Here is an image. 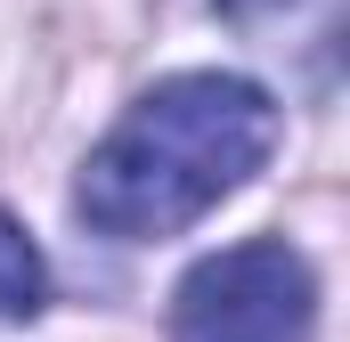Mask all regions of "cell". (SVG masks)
<instances>
[{"label": "cell", "instance_id": "2", "mask_svg": "<svg viewBox=\"0 0 350 342\" xmlns=\"http://www.w3.org/2000/svg\"><path fill=\"white\" fill-rule=\"evenodd\" d=\"M310 326H318V277L285 237H245L196 261L172 293L179 342H310Z\"/></svg>", "mask_w": 350, "mask_h": 342}, {"label": "cell", "instance_id": "1", "mask_svg": "<svg viewBox=\"0 0 350 342\" xmlns=\"http://www.w3.org/2000/svg\"><path fill=\"white\" fill-rule=\"evenodd\" d=\"M277 147V98L245 74H172L155 82L82 163L74 212L90 228L147 245L196 228L220 196H237Z\"/></svg>", "mask_w": 350, "mask_h": 342}, {"label": "cell", "instance_id": "4", "mask_svg": "<svg viewBox=\"0 0 350 342\" xmlns=\"http://www.w3.org/2000/svg\"><path fill=\"white\" fill-rule=\"evenodd\" d=\"M228 16H245V25H301V16H318V33H334V0H220Z\"/></svg>", "mask_w": 350, "mask_h": 342}, {"label": "cell", "instance_id": "3", "mask_svg": "<svg viewBox=\"0 0 350 342\" xmlns=\"http://www.w3.org/2000/svg\"><path fill=\"white\" fill-rule=\"evenodd\" d=\"M49 302V269L33 253V237L0 212V326H16V318H33Z\"/></svg>", "mask_w": 350, "mask_h": 342}]
</instances>
